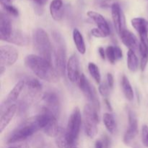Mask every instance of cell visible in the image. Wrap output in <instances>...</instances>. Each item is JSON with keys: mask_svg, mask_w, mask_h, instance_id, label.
<instances>
[{"mask_svg": "<svg viewBox=\"0 0 148 148\" xmlns=\"http://www.w3.org/2000/svg\"><path fill=\"white\" fill-rule=\"evenodd\" d=\"M119 36L121 39V41L127 47L129 48V49L134 51V52L139 51L140 43L138 42V40H137L135 35L133 34L131 31L127 30V29H124L120 33Z\"/></svg>", "mask_w": 148, "mask_h": 148, "instance_id": "14", "label": "cell"}, {"mask_svg": "<svg viewBox=\"0 0 148 148\" xmlns=\"http://www.w3.org/2000/svg\"><path fill=\"white\" fill-rule=\"evenodd\" d=\"M78 85H79V89L84 94L87 99L88 100L90 105L94 108V109L99 114L100 108H101V106H100L99 100H98V95H97L96 91L94 87H92L89 82L88 79H87L86 77L82 74L81 75L79 80L78 82Z\"/></svg>", "mask_w": 148, "mask_h": 148, "instance_id": "7", "label": "cell"}, {"mask_svg": "<svg viewBox=\"0 0 148 148\" xmlns=\"http://www.w3.org/2000/svg\"><path fill=\"white\" fill-rule=\"evenodd\" d=\"M111 8L114 27L116 33L120 35V33L125 29V20L124 14L118 2L113 4Z\"/></svg>", "mask_w": 148, "mask_h": 148, "instance_id": "12", "label": "cell"}, {"mask_svg": "<svg viewBox=\"0 0 148 148\" xmlns=\"http://www.w3.org/2000/svg\"><path fill=\"white\" fill-rule=\"evenodd\" d=\"M91 34L92 36H93L95 38H105L107 37L106 35L103 33V31H101L100 29H98V27L97 28H93L91 30Z\"/></svg>", "mask_w": 148, "mask_h": 148, "instance_id": "34", "label": "cell"}, {"mask_svg": "<svg viewBox=\"0 0 148 148\" xmlns=\"http://www.w3.org/2000/svg\"><path fill=\"white\" fill-rule=\"evenodd\" d=\"M95 148H104L103 142L101 141V140H97V141L95 142Z\"/></svg>", "mask_w": 148, "mask_h": 148, "instance_id": "39", "label": "cell"}, {"mask_svg": "<svg viewBox=\"0 0 148 148\" xmlns=\"http://www.w3.org/2000/svg\"><path fill=\"white\" fill-rule=\"evenodd\" d=\"M88 70H89L90 74L91 75V76L92 77L95 81L96 82V83L100 84L101 83V73H100L99 68L95 64L90 62L88 64Z\"/></svg>", "mask_w": 148, "mask_h": 148, "instance_id": "30", "label": "cell"}, {"mask_svg": "<svg viewBox=\"0 0 148 148\" xmlns=\"http://www.w3.org/2000/svg\"><path fill=\"white\" fill-rule=\"evenodd\" d=\"M54 114L42 108L41 114L25 120L17 128L14 129L7 140L9 144L21 143L36 134L39 130L44 129ZM57 117V116H56Z\"/></svg>", "mask_w": 148, "mask_h": 148, "instance_id": "1", "label": "cell"}, {"mask_svg": "<svg viewBox=\"0 0 148 148\" xmlns=\"http://www.w3.org/2000/svg\"><path fill=\"white\" fill-rule=\"evenodd\" d=\"M83 122L85 134L90 138H94L98 134L99 115L90 104H86L84 107Z\"/></svg>", "mask_w": 148, "mask_h": 148, "instance_id": "5", "label": "cell"}, {"mask_svg": "<svg viewBox=\"0 0 148 148\" xmlns=\"http://www.w3.org/2000/svg\"><path fill=\"white\" fill-rule=\"evenodd\" d=\"M18 59V51L14 47L4 45L0 47V70L4 73L6 66L14 64Z\"/></svg>", "mask_w": 148, "mask_h": 148, "instance_id": "8", "label": "cell"}, {"mask_svg": "<svg viewBox=\"0 0 148 148\" xmlns=\"http://www.w3.org/2000/svg\"><path fill=\"white\" fill-rule=\"evenodd\" d=\"M110 88L108 87L107 82H104V83H102L99 86V92L101 93V95H102L104 98H107L108 97L110 93Z\"/></svg>", "mask_w": 148, "mask_h": 148, "instance_id": "32", "label": "cell"}, {"mask_svg": "<svg viewBox=\"0 0 148 148\" xmlns=\"http://www.w3.org/2000/svg\"><path fill=\"white\" fill-rule=\"evenodd\" d=\"M127 66L131 72H136L138 69L139 62L135 52L129 49L127 53Z\"/></svg>", "mask_w": 148, "mask_h": 148, "instance_id": "29", "label": "cell"}, {"mask_svg": "<svg viewBox=\"0 0 148 148\" xmlns=\"http://www.w3.org/2000/svg\"><path fill=\"white\" fill-rule=\"evenodd\" d=\"M42 99L45 103L43 109L52 113L58 117L60 111V98L59 95L53 91H48L43 94Z\"/></svg>", "mask_w": 148, "mask_h": 148, "instance_id": "10", "label": "cell"}, {"mask_svg": "<svg viewBox=\"0 0 148 148\" xmlns=\"http://www.w3.org/2000/svg\"><path fill=\"white\" fill-rule=\"evenodd\" d=\"M73 40L78 51L81 54H84L86 51V46L84 41L83 36L81 34L80 32L76 28L74 29L73 30Z\"/></svg>", "mask_w": 148, "mask_h": 148, "instance_id": "25", "label": "cell"}, {"mask_svg": "<svg viewBox=\"0 0 148 148\" xmlns=\"http://www.w3.org/2000/svg\"><path fill=\"white\" fill-rule=\"evenodd\" d=\"M105 103H106V105L107 107L108 108V109H109L110 111H112V107H111V104H110L109 101H108L107 99H106L105 100Z\"/></svg>", "mask_w": 148, "mask_h": 148, "instance_id": "42", "label": "cell"}, {"mask_svg": "<svg viewBox=\"0 0 148 148\" xmlns=\"http://www.w3.org/2000/svg\"><path fill=\"white\" fill-rule=\"evenodd\" d=\"M31 1H34L36 4H38V5L43 6V5H45L46 4H47V2L49 0H31Z\"/></svg>", "mask_w": 148, "mask_h": 148, "instance_id": "38", "label": "cell"}, {"mask_svg": "<svg viewBox=\"0 0 148 148\" xmlns=\"http://www.w3.org/2000/svg\"><path fill=\"white\" fill-rule=\"evenodd\" d=\"M33 43L38 56L51 62L52 48L51 43L47 33L42 28H38L33 35Z\"/></svg>", "mask_w": 148, "mask_h": 148, "instance_id": "3", "label": "cell"}, {"mask_svg": "<svg viewBox=\"0 0 148 148\" xmlns=\"http://www.w3.org/2000/svg\"><path fill=\"white\" fill-rule=\"evenodd\" d=\"M132 25L139 35L148 34V21L143 17H136L132 20Z\"/></svg>", "mask_w": 148, "mask_h": 148, "instance_id": "24", "label": "cell"}, {"mask_svg": "<svg viewBox=\"0 0 148 148\" xmlns=\"http://www.w3.org/2000/svg\"><path fill=\"white\" fill-rule=\"evenodd\" d=\"M14 30L10 18L8 17L7 13L1 12V15H0V38L1 40L7 41Z\"/></svg>", "mask_w": 148, "mask_h": 148, "instance_id": "13", "label": "cell"}, {"mask_svg": "<svg viewBox=\"0 0 148 148\" xmlns=\"http://www.w3.org/2000/svg\"><path fill=\"white\" fill-rule=\"evenodd\" d=\"M44 132L45 134H47L49 137H56L60 132H62V128L59 127L57 121V117L54 116L50 120L47 125L46 126L44 129Z\"/></svg>", "mask_w": 148, "mask_h": 148, "instance_id": "21", "label": "cell"}, {"mask_svg": "<svg viewBox=\"0 0 148 148\" xmlns=\"http://www.w3.org/2000/svg\"><path fill=\"white\" fill-rule=\"evenodd\" d=\"M14 0H1V4H11Z\"/></svg>", "mask_w": 148, "mask_h": 148, "instance_id": "41", "label": "cell"}, {"mask_svg": "<svg viewBox=\"0 0 148 148\" xmlns=\"http://www.w3.org/2000/svg\"><path fill=\"white\" fill-rule=\"evenodd\" d=\"M66 75L70 82L78 83L82 74L79 68V59L75 53L69 57L66 64Z\"/></svg>", "mask_w": 148, "mask_h": 148, "instance_id": "11", "label": "cell"}, {"mask_svg": "<svg viewBox=\"0 0 148 148\" xmlns=\"http://www.w3.org/2000/svg\"><path fill=\"white\" fill-rule=\"evenodd\" d=\"M129 127L124 136V143L126 145L130 146L132 145L138 134V122L134 111L129 109L128 111Z\"/></svg>", "mask_w": 148, "mask_h": 148, "instance_id": "9", "label": "cell"}, {"mask_svg": "<svg viewBox=\"0 0 148 148\" xmlns=\"http://www.w3.org/2000/svg\"><path fill=\"white\" fill-rule=\"evenodd\" d=\"M10 148H30V146L27 144H21V145H16V146H12V147H11Z\"/></svg>", "mask_w": 148, "mask_h": 148, "instance_id": "40", "label": "cell"}, {"mask_svg": "<svg viewBox=\"0 0 148 148\" xmlns=\"http://www.w3.org/2000/svg\"><path fill=\"white\" fill-rule=\"evenodd\" d=\"M7 42L17 45V46H27V45L29 44L30 39H29V37L25 33H23L20 30H14L12 36L9 38V40H7Z\"/></svg>", "mask_w": 148, "mask_h": 148, "instance_id": "20", "label": "cell"}, {"mask_svg": "<svg viewBox=\"0 0 148 148\" xmlns=\"http://www.w3.org/2000/svg\"><path fill=\"white\" fill-rule=\"evenodd\" d=\"M17 111V106L15 104H12V105L10 106L1 114V119H0V132H2L4 129L11 122Z\"/></svg>", "mask_w": 148, "mask_h": 148, "instance_id": "17", "label": "cell"}, {"mask_svg": "<svg viewBox=\"0 0 148 148\" xmlns=\"http://www.w3.org/2000/svg\"><path fill=\"white\" fill-rule=\"evenodd\" d=\"M106 53L108 61L112 64H115L117 60H119L123 57L122 51L118 46H108L106 50Z\"/></svg>", "mask_w": 148, "mask_h": 148, "instance_id": "23", "label": "cell"}, {"mask_svg": "<svg viewBox=\"0 0 148 148\" xmlns=\"http://www.w3.org/2000/svg\"><path fill=\"white\" fill-rule=\"evenodd\" d=\"M107 84H108V87L110 88V89H112L113 87H114V77L111 75V73L107 74Z\"/></svg>", "mask_w": 148, "mask_h": 148, "instance_id": "35", "label": "cell"}, {"mask_svg": "<svg viewBox=\"0 0 148 148\" xmlns=\"http://www.w3.org/2000/svg\"><path fill=\"white\" fill-rule=\"evenodd\" d=\"M1 6L7 14L14 16V17H17L19 15L18 10L12 4H1Z\"/></svg>", "mask_w": 148, "mask_h": 148, "instance_id": "31", "label": "cell"}, {"mask_svg": "<svg viewBox=\"0 0 148 148\" xmlns=\"http://www.w3.org/2000/svg\"><path fill=\"white\" fill-rule=\"evenodd\" d=\"M103 123L107 130L111 134H114L116 131V122L114 116L109 113H106L103 117Z\"/></svg>", "mask_w": 148, "mask_h": 148, "instance_id": "28", "label": "cell"}, {"mask_svg": "<svg viewBox=\"0 0 148 148\" xmlns=\"http://www.w3.org/2000/svg\"><path fill=\"white\" fill-rule=\"evenodd\" d=\"M25 86V80H20L14 85V88H12L11 91L10 92V93L8 94V95L6 98L5 101H4L3 106H11L12 105V103H13L14 102H15L16 101L18 98L19 95H20L21 92L23 91V88Z\"/></svg>", "mask_w": 148, "mask_h": 148, "instance_id": "18", "label": "cell"}, {"mask_svg": "<svg viewBox=\"0 0 148 148\" xmlns=\"http://www.w3.org/2000/svg\"><path fill=\"white\" fill-rule=\"evenodd\" d=\"M56 143L58 148H77L76 145L69 143L66 137V131L62 129L60 134L56 137Z\"/></svg>", "mask_w": 148, "mask_h": 148, "instance_id": "27", "label": "cell"}, {"mask_svg": "<svg viewBox=\"0 0 148 148\" xmlns=\"http://www.w3.org/2000/svg\"><path fill=\"white\" fill-rule=\"evenodd\" d=\"M50 13L52 18L56 21H60L64 16L62 0H53L50 4Z\"/></svg>", "mask_w": 148, "mask_h": 148, "instance_id": "19", "label": "cell"}, {"mask_svg": "<svg viewBox=\"0 0 148 148\" xmlns=\"http://www.w3.org/2000/svg\"><path fill=\"white\" fill-rule=\"evenodd\" d=\"M121 83L123 92H124L126 98L128 101H132L134 99V92H133V89L132 88V85L130 84V80H129L128 78L125 75H123L122 76Z\"/></svg>", "mask_w": 148, "mask_h": 148, "instance_id": "26", "label": "cell"}, {"mask_svg": "<svg viewBox=\"0 0 148 148\" xmlns=\"http://www.w3.org/2000/svg\"><path fill=\"white\" fill-rule=\"evenodd\" d=\"M87 14L90 18L93 20L94 23L98 26V29L103 32L107 36H109L110 33H111L109 25L102 14L94 11L88 12Z\"/></svg>", "mask_w": 148, "mask_h": 148, "instance_id": "15", "label": "cell"}, {"mask_svg": "<svg viewBox=\"0 0 148 148\" xmlns=\"http://www.w3.org/2000/svg\"><path fill=\"white\" fill-rule=\"evenodd\" d=\"M142 141L143 145L148 148V127L144 125L142 129Z\"/></svg>", "mask_w": 148, "mask_h": 148, "instance_id": "33", "label": "cell"}, {"mask_svg": "<svg viewBox=\"0 0 148 148\" xmlns=\"http://www.w3.org/2000/svg\"><path fill=\"white\" fill-rule=\"evenodd\" d=\"M101 141L103 142V144L104 148H109L110 144H111V140H110L109 137L107 135H104Z\"/></svg>", "mask_w": 148, "mask_h": 148, "instance_id": "36", "label": "cell"}, {"mask_svg": "<svg viewBox=\"0 0 148 148\" xmlns=\"http://www.w3.org/2000/svg\"><path fill=\"white\" fill-rule=\"evenodd\" d=\"M98 53H99L100 56H101V57L103 59H106V51L105 50H104L103 48L100 47L99 49H98Z\"/></svg>", "mask_w": 148, "mask_h": 148, "instance_id": "37", "label": "cell"}, {"mask_svg": "<svg viewBox=\"0 0 148 148\" xmlns=\"http://www.w3.org/2000/svg\"><path fill=\"white\" fill-rule=\"evenodd\" d=\"M134 148H140V147H134Z\"/></svg>", "mask_w": 148, "mask_h": 148, "instance_id": "43", "label": "cell"}, {"mask_svg": "<svg viewBox=\"0 0 148 148\" xmlns=\"http://www.w3.org/2000/svg\"><path fill=\"white\" fill-rule=\"evenodd\" d=\"M53 38L54 40V63L55 69L58 72L59 75L64 76L66 71V47L64 41L61 35L56 32L53 33Z\"/></svg>", "mask_w": 148, "mask_h": 148, "instance_id": "4", "label": "cell"}, {"mask_svg": "<svg viewBox=\"0 0 148 148\" xmlns=\"http://www.w3.org/2000/svg\"><path fill=\"white\" fill-rule=\"evenodd\" d=\"M25 85L27 86L29 95L31 97L36 96L42 90L41 83L35 78H28L26 79Z\"/></svg>", "mask_w": 148, "mask_h": 148, "instance_id": "22", "label": "cell"}, {"mask_svg": "<svg viewBox=\"0 0 148 148\" xmlns=\"http://www.w3.org/2000/svg\"><path fill=\"white\" fill-rule=\"evenodd\" d=\"M140 51L141 55V63L140 67L143 71L145 70L148 62V34L140 35Z\"/></svg>", "mask_w": 148, "mask_h": 148, "instance_id": "16", "label": "cell"}, {"mask_svg": "<svg viewBox=\"0 0 148 148\" xmlns=\"http://www.w3.org/2000/svg\"><path fill=\"white\" fill-rule=\"evenodd\" d=\"M25 65L40 79L49 82H57L59 75L51 62L38 55H27L25 59Z\"/></svg>", "mask_w": 148, "mask_h": 148, "instance_id": "2", "label": "cell"}, {"mask_svg": "<svg viewBox=\"0 0 148 148\" xmlns=\"http://www.w3.org/2000/svg\"><path fill=\"white\" fill-rule=\"evenodd\" d=\"M82 124V115L79 108L73 110L69 118L66 131V137L68 141L73 145H76L79 137Z\"/></svg>", "mask_w": 148, "mask_h": 148, "instance_id": "6", "label": "cell"}]
</instances>
